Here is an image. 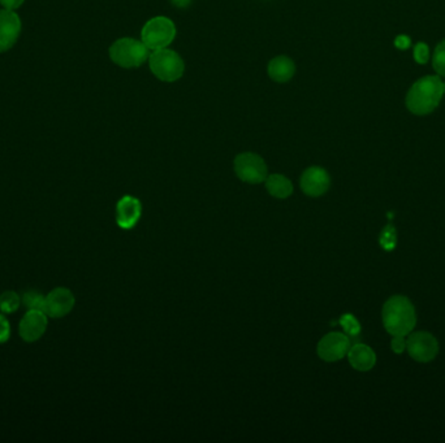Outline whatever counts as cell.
Here are the masks:
<instances>
[{
  "label": "cell",
  "instance_id": "obj_1",
  "mask_svg": "<svg viewBox=\"0 0 445 443\" xmlns=\"http://www.w3.org/2000/svg\"><path fill=\"white\" fill-rule=\"evenodd\" d=\"M444 95V82L437 76H426L414 82L406 95V107L413 115L426 116L437 108Z\"/></svg>",
  "mask_w": 445,
  "mask_h": 443
},
{
  "label": "cell",
  "instance_id": "obj_2",
  "mask_svg": "<svg viewBox=\"0 0 445 443\" xmlns=\"http://www.w3.org/2000/svg\"><path fill=\"white\" fill-rule=\"evenodd\" d=\"M383 324L392 335H408L417 324L416 308L409 299L396 295L388 299L383 306Z\"/></svg>",
  "mask_w": 445,
  "mask_h": 443
},
{
  "label": "cell",
  "instance_id": "obj_3",
  "mask_svg": "<svg viewBox=\"0 0 445 443\" xmlns=\"http://www.w3.org/2000/svg\"><path fill=\"white\" fill-rule=\"evenodd\" d=\"M109 57L121 68H138L150 57L149 47L135 38H121L109 47Z\"/></svg>",
  "mask_w": 445,
  "mask_h": 443
},
{
  "label": "cell",
  "instance_id": "obj_4",
  "mask_svg": "<svg viewBox=\"0 0 445 443\" xmlns=\"http://www.w3.org/2000/svg\"><path fill=\"white\" fill-rule=\"evenodd\" d=\"M149 66L158 80L163 82H176L180 80L185 71L182 56L170 48L156 50L149 57Z\"/></svg>",
  "mask_w": 445,
  "mask_h": 443
},
{
  "label": "cell",
  "instance_id": "obj_5",
  "mask_svg": "<svg viewBox=\"0 0 445 443\" xmlns=\"http://www.w3.org/2000/svg\"><path fill=\"white\" fill-rule=\"evenodd\" d=\"M176 36V27L172 20L164 16L151 18L141 30V41L149 50H162L171 45Z\"/></svg>",
  "mask_w": 445,
  "mask_h": 443
},
{
  "label": "cell",
  "instance_id": "obj_6",
  "mask_svg": "<svg viewBox=\"0 0 445 443\" xmlns=\"http://www.w3.org/2000/svg\"><path fill=\"white\" fill-rule=\"evenodd\" d=\"M235 173L241 181L247 183H262L268 176L267 164L259 155L254 153H242L235 159Z\"/></svg>",
  "mask_w": 445,
  "mask_h": 443
},
{
  "label": "cell",
  "instance_id": "obj_7",
  "mask_svg": "<svg viewBox=\"0 0 445 443\" xmlns=\"http://www.w3.org/2000/svg\"><path fill=\"white\" fill-rule=\"evenodd\" d=\"M406 350L416 362L428 363L437 358L439 342L434 335L427 332H416L408 338Z\"/></svg>",
  "mask_w": 445,
  "mask_h": 443
},
{
  "label": "cell",
  "instance_id": "obj_8",
  "mask_svg": "<svg viewBox=\"0 0 445 443\" xmlns=\"http://www.w3.org/2000/svg\"><path fill=\"white\" fill-rule=\"evenodd\" d=\"M350 349V338L345 333L331 332L319 341L317 353L318 356L327 363L338 362L348 355Z\"/></svg>",
  "mask_w": 445,
  "mask_h": 443
},
{
  "label": "cell",
  "instance_id": "obj_9",
  "mask_svg": "<svg viewBox=\"0 0 445 443\" xmlns=\"http://www.w3.org/2000/svg\"><path fill=\"white\" fill-rule=\"evenodd\" d=\"M76 299L72 291L67 288H56L45 297L43 312L48 317L60 318L72 312Z\"/></svg>",
  "mask_w": 445,
  "mask_h": 443
},
{
  "label": "cell",
  "instance_id": "obj_10",
  "mask_svg": "<svg viewBox=\"0 0 445 443\" xmlns=\"http://www.w3.org/2000/svg\"><path fill=\"white\" fill-rule=\"evenodd\" d=\"M47 317L48 316L43 311L27 309L25 316L22 317L18 325V333L21 335V338L27 344H33L38 339H41L45 335L46 329L48 325Z\"/></svg>",
  "mask_w": 445,
  "mask_h": 443
},
{
  "label": "cell",
  "instance_id": "obj_11",
  "mask_svg": "<svg viewBox=\"0 0 445 443\" xmlns=\"http://www.w3.org/2000/svg\"><path fill=\"white\" fill-rule=\"evenodd\" d=\"M300 185L306 195L318 198L327 192L331 186V177L324 168L310 167L302 173Z\"/></svg>",
  "mask_w": 445,
  "mask_h": 443
},
{
  "label": "cell",
  "instance_id": "obj_12",
  "mask_svg": "<svg viewBox=\"0 0 445 443\" xmlns=\"http://www.w3.org/2000/svg\"><path fill=\"white\" fill-rule=\"evenodd\" d=\"M21 31V20L12 9L0 10V52L8 51L16 43Z\"/></svg>",
  "mask_w": 445,
  "mask_h": 443
},
{
  "label": "cell",
  "instance_id": "obj_13",
  "mask_svg": "<svg viewBox=\"0 0 445 443\" xmlns=\"http://www.w3.org/2000/svg\"><path fill=\"white\" fill-rule=\"evenodd\" d=\"M142 215V204L135 197L125 195L116 204V224L124 230H130L137 225Z\"/></svg>",
  "mask_w": 445,
  "mask_h": 443
},
{
  "label": "cell",
  "instance_id": "obj_14",
  "mask_svg": "<svg viewBox=\"0 0 445 443\" xmlns=\"http://www.w3.org/2000/svg\"><path fill=\"white\" fill-rule=\"evenodd\" d=\"M348 360L355 371L367 372L373 370L376 363V355L367 344H357L350 346L348 351Z\"/></svg>",
  "mask_w": 445,
  "mask_h": 443
},
{
  "label": "cell",
  "instance_id": "obj_15",
  "mask_svg": "<svg viewBox=\"0 0 445 443\" xmlns=\"http://www.w3.org/2000/svg\"><path fill=\"white\" fill-rule=\"evenodd\" d=\"M268 76L273 81L278 83H285L291 81L293 76L296 74V64L288 56H276L268 63L267 68Z\"/></svg>",
  "mask_w": 445,
  "mask_h": 443
},
{
  "label": "cell",
  "instance_id": "obj_16",
  "mask_svg": "<svg viewBox=\"0 0 445 443\" xmlns=\"http://www.w3.org/2000/svg\"><path fill=\"white\" fill-rule=\"evenodd\" d=\"M264 183L268 194L276 199H287L293 192V183L282 174H270Z\"/></svg>",
  "mask_w": 445,
  "mask_h": 443
},
{
  "label": "cell",
  "instance_id": "obj_17",
  "mask_svg": "<svg viewBox=\"0 0 445 443\" xmlns=\"http://www.w3.org/2000/svg\"><path fill=\"white\" fill-rule=\"evenodd\" d=\"M20 307V297L15 291H6L0 295V309L4 314H13Z\"/></svg>",
  "mask_w": 445,
  "mask_h": 443
},
{
  "label": "cell",
  "instance_id": "obj_18",
  "mask_svg": "<svg viewBox=\"0 0 445 443\" xmlns=\"http://www.w3.org/2000/svg\"><path fill=\"white\" fill-rule=\"evenodd\" d=\"M24 304L27 309H38V311H43L45 306V295H42L41 293L30 290L24 294L22 297Z\"/></svg>",
  "mask_w": 445,
  "mask_h": 443
},
{
  "label": "cell",
  "instance_id": "obj_19",
  "mask_svg": "<svg viewBox=\"0 0 445 443\" xmlns=\"http://www.w3.org/2000/svg\"><path fill=\"white\" fill-rule=\"evenodd\" d=\"M379 242L384 250L392 251L397 244V232L392 225H387L383 229Z\"/></svg>",
  "mask_w": 445,
  "mask_h": 443
},
{
  "label": "cell",
  "instance_id": "obj_20",
  "mask_svg": "<svg viewBox=\"0 0 445 443\" xmlns=\"http://www.w3.org/2000/svg\"><path fill=\"white\" fill-rule=\"evenodd\" d=\"M340 325L343 326L345 335L350 338V337H357V335L361 333V325L358 323V320L355 318L353 315L350 314H346L343 315L340 318Z\"/></svg>",
  "mask_w": 445,
  "mask_h": 443
},
{
  "label": "cell",
  "instance_id": "obj_21",
  "mask_svg": "<svg viewBox=\"0 0 445 443\" xmlns=\"http://www.w3.org/2000/svg\"><path fill=\"white\" fill-rule=\"evenodd\" d=\"M432 66L439 76L445 77V39L437 45L434 51Z\"/></svg>",
  "mask_w": 445,
  "mask_h": 443
},
{
  "label": "cell",
  "instance_id": "obj_22",
  "mask_svg": "<svg viewBox=\"0 0 445 443\" xmlns=\"http://www.w3.org/2000/svg\"><path fill=\"white\" fill-rule=\"evenodd\" d=\"M430 57V50L428 45L423 42H418L414 47V60L418 64H426Z\"/></svg>",
  "mask_w": 445,
  "mask_h": 443
},
{
  "label": "cell",
  "instance_id": "obj_23",
  "mask_svg": "<svg viewBox=\"0 0 445 443\" xmlns=\"http://www.w3.org/2000/svg\"><path fill=\"white\" fill-rule=\"evenodd\" d=\"M11 335V325L6 316L0 315V344H6Z\"/></svg>",
  "mask_w": 445,
  "mask_h": 443
},
{
  "label": "cell",
  "instance_id": "obj_24",
  "mask_svg": "<svg viewBox=\"0 0 445 443\" xmlns=\"http://www.w3.org/2000/svg\"><path fill=\"white\" fill-rule=\"evenodd\" d=\"M392 350L393 353H402L406 350V341L404 335H393V339L391 342Z\"/></svg>",
  "mask_w": 445,
  "mask_h": 443
},
{
  "label": "cell",
  "instance_id": "obj_25",
  "mask_svg": "<svg viewBox=\"0 0 445 443\" xmlns=\"http://www.w3.org/2000/svg\"><path fill=\"white\" fill-rule=\"evenodd\" d=\"M1 6L7 9H16L24 3V0H0Z\"/></svg>",
  "mask_w": 445,
  "mask_h": 443
},
{
  "label": "cell",
  "instance_id": "obj_26",
  "mask_svg": "<svg viewBox=\"0 0 445 443\" xmlns=\"http://www.w3.org/2000/svg\"><path fill=\"white\" fill-rule=\"evenodd\" d=\"M395 45H396V47L401 48V50H405L410 45V39L405 36H397L396 41H395Z\"/></svg>",
  "mask_w": 445,
  "mask_h": 443
},
{
  "label": "cell",
  "instance_id": "obj_27",
  "mask_svg": "<svg viewBox=\"0 0 445 443\" xmlns=\"http://www.w3.org/2000/svg\"><path fill=\"white\" fill-rule=\"evenodd\" d=\"M171 3L176 8H186V7H189L191 0H171Z\"/></svg>",
  "mask_w": 445,
  "mask_h": 443
},
{
  "label": "cell",
  "instance_id": "obj_28",
  "mask_svg": "<svg viewBox=\"0 0 445 443\" xmlns=\"http://www.w3.org/2000/svg\"><path fill=\"white\" fill-rule=\"evenodd\" d=\"M444 94H445V82H444Z\"/></svg>",
  "mask_w": 445,
  "mask_h": 443
}]
</instances>
